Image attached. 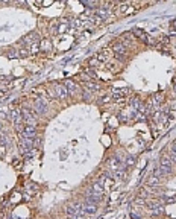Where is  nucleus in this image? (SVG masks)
I'll return each instance as SVG.
<instances>
[{"mask_svg":"<svg viewBox=\"0 0 176 219\" xmlns=\"http://www.w3.org/2000/svg\"><path fill=\"white\" fill-rule=\"evenodd\" d=\"M108 164H109V167H111L112 170H119V169L123 167V160H119L117 157H112V158H109Z\"/></svg>","mask_w":176,"mask_h":219,"instance_id":"14","label":"nucleus"},{"mask_svg":"<svg viewBox=\"0 0 176 219\" xmlns=\"http://www.w3.org/2000/svg\"><path fill=\"white\" fill-rule=\"evenodd\" d=\"M67 219H76V216H68Z\"/></svg>","mask_w":176,"mask_h":219,"instance_id":"27","label":"nucleus"},{"mask_svg":"<svg viewBox=\"0 0 176 219\" xmlns=\"http://www.w3.org/2000/svg\"><path fill=\"white\" fill-rule=\"evenodd\" d=\"M9 117H11L12 123L15 125V128H20V123H21V120H23L21 111H18V110H12V111L9 113Z\"/></svg>","mask_w":176,"mask_h":219,"instance_id":"11","label":"nucleus"},{"mask_svg":"<svg viewBox=\"0 0 176 219\" xmlns=\"http://www.w3.org/2000/svg\"><path fill=\"white\" fill-rule=\"evenodd\" d=\"M158 183H159V178H158L156 175H152L150 178H147V186H149V187H156Z\"/></svg>","mask_w":176,"mask_h":219,"instance_id":"18","label":"nucleus"},{"mask_svg":"<svg viewBox=\"0 0 176 219\" xmlns=\"http://www.w3.org/2000/svg\"><path fill=\"white\" fill-rule=\"evenodd\" d=\"M128 93V88H122V90H114L112 91V97H120L122 94H126Z\"/></svg>","mask_w":176,"mask_h":219,"instance_id":"21","label":"nucleus"},{"mask_svg":"<svg viewBox=\"0 0 176 219\" xmlns=\"http://www.w3.org/2000/svg\"><path fill=\"white\" fill-rule=\"evenodd\" d=\"M125 164L126 166H132L134 164V157H128V160L125 161Z\"/></svg>","mask_w":176,"mask_h":219,"instance_id":"24","label":"nucleus"},{"mask_svg":"<svg viewBox=\"0 0 176 219\" xmlns=\"http://www.w3.org/2000/svg\"><path fill=\"white\" fill-rule=\"evenodd\" d=\"M96 213H97V204H91V202L82 204V214L88 216V214H96Z\"/></svg>","mask_w":176,"mask_h":219,"instance_id":"8","label":"nucleus"},{"mask_svg":"<svg viewBox=\"0 0 176 219\" xmlns=\"http://www.w3.org/2000/svg\"><path fill=\"white\" fill-rule=\"evenodd\" d=\"M21 117H23L24 122H28V125H34L37 122V116L34 114V111H32V110H29V108H23L21 110Z\"/></svg>","mask_w":176,"mask_h":219,"instance_id":"2","label":"nucleus"},{"mask_svg":"<svg viewBox=\"0 0 176 219\" xmlns=\"http://www.w3.org/2000/svg\"><path fill=\"white\" fill-rule=\"evenodd\" d=\"M109 14H111V11L109 9H106V8H97L96 11H94V17H96V23H99V22H102V20H105V19H108L109 17Z\"/></svg>","mask_w":176,"mask_h":219,"instance_id":"6","label":"nucleus"},{"mask_svg":"<svg viewBox=\"0 0 176 219\" xmlns=\"http://www.w3.org/2000/svg\"><path fill=\"white\" fill-rule=\"evenodd\" d=\"M29 55V50L28 49H20L18 50V56H28Z\"/></svg>","mask_w":176,"mask_h":219,"instance_id":"23","label":"nucleus"},{"mask_svg":"<svg viewBox=\"0 0 176 219\" xmlns=\"http://www.w3.org/2000/svg\"><path fill=\"white\" fill-rule=\"evenodd\" d=\"M112 50H114V55H116L119 59H122V58L125 56V53H126V44H125V43H116V44L112 46Z\"/></svg>","mask_w":176,"mask_h":219,"instance_id":"9","label":"nucleus"},{"mask_svg":"<svg viewBox=\"0 0 176 219\" xmlns=\"http://www.w3.org/2000/svg\"><path fill=\"white\" fill-rule=\"evenodd\" d=\"M105 186H103V183L99 180V181H94L93 184H91V190H90V193H93V195H102L103 193V189Z\"/></svg>","mask_w":176,"mask_h":219,"instance_id":"12","label":"nucleus"},{"mask_svg":"<svg viewBox=\"0 0 176 219\" xmlns=\"http://www.w3.org/2000/svg\"><path fill=\"white\" fill-rule=\"evenodd\" d=\"M171 152L176 155V139L173 140V143H171Z\"/></svg>","mask_w":176,"mask_h":219,"instance_id":"25","label":"nucleus"},{"mask_svg":"<svg viewBox=\"0 0 176 219\" xmlns=\"http://www.w3.org/2000/svg\"><path fill=\"white\" fill-rule=\"evenodd\" d=\"M64 85H65V88H67V91H68V94H70V96L76 94V91H77V85H76L73 81L67 79V81H64Z\"/></svg>","mask_w":176,"mask_h":219,"instance_id":"15","label":"nucleus"},{"mask_svg":"<svg viewBox=\"0 0 176 219\" xmlns=\"http://www.w3.org/2000/svg\"><path fill=\"white\" fill-rule=\"evenodd\" d=\"M8 56H9V58H18V50H9V52H8Z\"/></svg>","mask_w":176,"mask_h":219,"instance_id":"22","label":"nucleus"},{"mask_svg":"<svg viewBox=\"0 0 176 219\" xmlns=\"http://www.w3.org/2000/svg\"><path fill=\"white\" fill-rule=\"evenodd\" d=\"M0 145L3 148L8 146V136H6V133H2V131H0Z\"/></svg>","mask_w":176,"mask_h":219,"instance_id":"19","label":"nucleus"},{"mask_svg":"<svg viewBox=\"0 0 176 219\" xmlns=\"http://www.w3.org/2000/svg\"><path fill=\"white\" fill-rule=\"evenodd\" d=\"M38 40H40V35H38L37 32H31L29 35H26V37L23 38V43H26V44L29 46V44H37Z\"/></svg>","mask_w":176,"mask_h":219,"instance_id":"13","label":"nucleus"},{"mask_svg":"<svg viewBox=\"0 0 176 219\" xmlns=\"http://www.w3.org/2000/svg\"><path fill=\"white\" fill-rule=\"evenodd\" d=\"M171 172V160L168 157H162L159 160V167L155 170V175L159 177V175H168Z\"/></svg>","mask_w":176,"mask_h":219,"instance_id":"1","label":"nucleus"},{"mask_svg":"<svg viewBox=\"0 0 176 219\" xmlns=\"http://www.w3.org/2000/svg\"><path fill=\"white\" fill-rule=\"evenodd\" d=\"M34 106H35V113L37 114H46V111H47V102L44 99H37Z\"/></svg>","mask_w":176,"mask_h":219,"instance_id":"7","label":"nucleus"},{"mask_svg":"<svg viewBox=\"0 0 176 219\" xmlns=\"http://www.w3.org/2000/svg\"><path fill=\"white\" fill-rule=\"evenodd\" d=\"M76 219H86V216L85 214H79V216H76Z\"/></svg>","mask_w":176,"mask_h":219,"instance_id":"26","label":"nucleus"},{"mask_svg":"<svg viewBox=\"0 0 176 219\" xmlns=\"http://www.w3.org/2000/svg\"><path fill=\"white\" fill-rule=\"evenodd\" d=\"M65 211H67L68 216H79V214H82V204H79V202L68 204L67 208H65Z\"/></svg>","mask_w":176,"mask_h":219,"instance_id":"4","label":"nucleus"},{"mask_svg":"<svg viewBox=\"0 0 176 219\" xmlns=\"http://www.w3.org/2000/svg\"><path fill=\"white\" fill-rule=\"evenodd\" d=\"M85 88L90 90V91H96V90L99 88V85L94 84V82H86V84H85Z\"/></svg>","mask_w":176,"mask_h":219,"instance_id":"20","label":"nucleus"},{"mask_svg":"<svg viewBox=\"0 0 176 219\" xmlns=\"http://www.w3.org/2000/svg\"><path fill=\"white\" fill-rule=\"evenodd\" d=\"M53 88H55V96H56L58 99H67V97L70 96L64 84H55Z\"/></svg>","mask_w":176,"mask_h":219,"instance_id":"5","label":"nucleus"},{"mask_svg":"<svg viewBox=\"0 0 176 219\" xmlns=\"http://www.w3.org/2000/svg\"><path fill=\"white\" fill-rule=\"evenodd\" d=\"M0 131H2V122H0Z\"/></svg>","mask_w":176,"mask_h":219,"instance_id":"28","label":"nucleus"},{"mask_svg":"<svg viewBox=\"0 0 176 219\" xmlns=\"http://www.w3.org/2000/svg\"><path fill=\"white\" fill-rule=\"evenodd\" d=\"M24 137H28V139H35L37 137V128H35V125H24V130H23V133H21Z\"/></svg>","mask_w":176,"mask_h":219,"instance_id":"10","label":"nucleus"},{"mask_svg":"<svg viewBox=\"0 0 176 219\" xmlns=\"http://www.w3.org/2000/svg\"><path fill=\"white\" fill-rule=\"evenodd\" d=\"M134 35L135 37H140L144 43H152V40H150V37L144 32V31H141V29H134Z\"/></svg>","mask_w":176,"mask_h":219,"instance_id":"16","label":"nucleus"},{"mask_svg":"<svg viewBox=\"0 0 176 219\" xmlns=\"http://www.w3.org/2000/svg\"><path fill=\"white\" fill-rule=\"evenodd\" d=\"M99 201H102V195H90L86 196V202H91V204H97Z\"/></svg>","mask_w":176,"mask_h":219,"instance_id":"17","label":"nucleus"},{"mask_svg":"<svg viewBox=\"0 0 176 219\" xmlns=\"http://www.w3.org/2000/svg\"><path fill=\"white\" fill-rule=\"evenodd\" d=\"M34 148V140L32 139H28L21 134V142H20V151L23 154H28V151H31Z\"/></svg>","mask_w":176,"mask_h":219,"instance_id":"3","label":"nucleus"}]
</instances>
